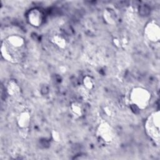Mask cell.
<instances>
[{
    "instance_id": "cell-1",
    "label": "cell",
    "mask_w": 160,
    "mask_h": 160,
    "mask_svg": "<svg viewBox=\"0 0 160 160\" xmlns=\"http://www.w3.org/2000/svg\"><path fill=\"white\" fill-rule=\"evenodd\" d=\"M152 116L149 118V122L148 124L149 127H151V130H149L151 136L158 140L159 138V114L158 112H154Z\"/></svg>"
}]
</instances>
